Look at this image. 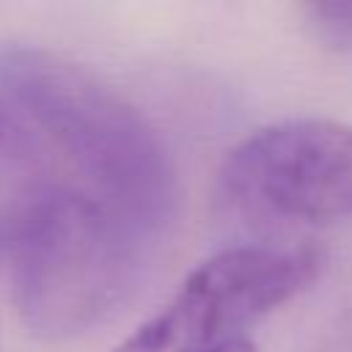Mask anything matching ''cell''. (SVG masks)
<instances>
[{
    "instance_id": "obj_1",
    "label": "cell",
    "mask_w": 352,
    "mask_h": 352,
    "mask_svg": "<svg viewBox=\"0 0 352 352\" xmlns=\"http://www.w3.org/2000/svg\"><path fill=\"white\" fill-rule=\"evenodd\" d=\"M0 91L135 234L157 231L176 204V170L160 132L88 66L36 47L0 44Z\"/></svg>"
},
{
    "instance_id": "obj_2",
    "label": "cell",
    "mask_w": 352,
    "mask_h": 352,
    "mask_svg": "<svg viewBox=\"0 0 352 352\" xmlns=\"http://www.w3.org/2000/svg\"><path fill=\"white\" fill-rule=\"evenodd\" d=\"M135 234L91 192L38 184L0 226L19 322L41 341H69L99 324L135 272Z\"/></svg>"
},
{
    "instance_id": "obj_3",
    "label": "cell",
    "mask_w": 352,
    "mask_h": 352,
    "mask_svg": "<svg viewBox=\"0 0 352 352\" xmlns=\"http://www.w3.org/2000/svg\"><path fill=\"white\" fill-rule=\"evenodd\" d=\"M324 270V250L300 245H236L201 261L173 297L113 352H220Z\"/></svg>"
},
{
    "instance_id": "obj_4",
    "label": "cell",
    "mask_w": 352,
    "mask_h": 352,
    "mask_svg": "<svg viewBox=\"0 0 352 352\" xmlns=\"http://www.w3.org/2000/svg\"><path fill=\"white\" fill-rule=\"evenodd\" d=\"M220 182L236 204L294 223L352 214V124L286 118L253 129L223 160Z\"/></svg>"
},
{
    "instance_id": "obj_5",
    "label": "cell",
    "mask_w": 352,
    "mask_h": 352,
    "mask_svg": "<svg viewBox=\"0 0 352 352\" xmlns=\"http://www.w3.org/2000/svg\"><path fill=\"white\" fill-rule=\"evenodd\" d=\"M44 148L33 126L19 116L11 99L0 91V192L16 198L44 184Z\"/></svg>"
},
{
    "instance_id": "obj_6",
    "label": "cell",
    "mask_w": 352,
    "mask_h": 352,
    "mask_svg": "<svg viewBox=\"0 0 352 352\" xmlns=\"http://www.w3.org/2000/svg\"><path fill=\"white\" fill-rule=\"evenodd\" d=\"M305 30L333 52H352V0H311L300 6Z\"/></svg>"
},
{
    "instance_id": "obj_7",
    "label": "cell",
    "mask_w": 352,
    "mask_h": 352,
    "mask_svg": "<svg viewBox=\"0 0 352 352\" xmlns=\"http://www.w3.org/2000/svg\"><path fill=\"white\" fill-rule=\"evenodd\" d=\"M220 352H256V346L248 341V338H242V341H234V344H228V346H223Z\"/></svg>"
}]
</instances>
